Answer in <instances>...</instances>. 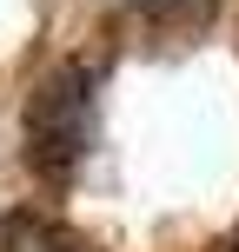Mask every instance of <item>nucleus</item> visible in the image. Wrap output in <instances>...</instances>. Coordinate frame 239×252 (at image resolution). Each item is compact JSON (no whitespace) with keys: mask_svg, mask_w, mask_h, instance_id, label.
<instances>
[{"mask_svg":"<svg viewBox=\"0 0 239 252\" xmlns=\"http://www.w3.org/2000/svg\"><path fill=\"white\" fill-rule=\"evenodd\" d=\"M87 139H93V73L87 66H60L27 100V159H34V173L60 179L80 166Z\"/></svg>","mask_w":239,"mask_h":252,"instance_id":"f257e3e1","label":"nucleus"},{"mask_svg":"<svg viewBox=\"0 0 239 252\" xmlns=\"http://www.w3.org/2000/svg\"><path fill=\"white\" fill-rule=\"evenodd\" d=\"M7 252H100V246L80 239L60 219H47V213H13L7 219Z\"/></svg>","mask_w":239,"mask_h":252,"instance_id":"f03ea898","label":"nucleus"},{"mask_svg":"<svg viewBox=\"0 0 239 252\" xmlns=\"http://www.w3.org/2000/svg\"><path fill=\"white\" fill-rule=\"evenodd\" d=\"M139 13H153V20H173V13H193V7H206V0H133Z\"/></svg>","mask_w":239,"mask_h":252,"instance_id":"7ed1b4c3","label":"nucleus"},{"mask_svg":"<svg viewBox=\"0 0 239 252\" xmlns=\"http://www.w3.org/2000/svg\"><path fill=\"white\" fill-rule=\"evenodd\" d=\"M233 252H239V246H233Z\"/></svg>","mask_w":239,"mask_h":252,"instance_id":"20e7f679","label":"nucleus"}]
</instances>
